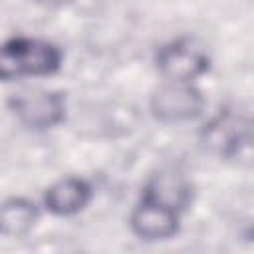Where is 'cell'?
<instances>
[{
    "mask_svg": "<svg viewBox=\"0 0 254 254\" xmlns=\"http://www.w3.org/2000/svg\"><path fill=\"white\" fill-rule=\"evenodd\" d=\"M62 62V48L44 38L12 36L0 42V81L48 77L60 71Z\"/></svg>",
    "mask_w": 254,
    "mask_h": 254,
    "instance_id": "obj_1",
    "label": "cell"
},
{
    "mask_svg": "<svg viewBox=\"0 0 254 254\" xmlns=\"http://www.w3.org/2000/svg\"><path fill=\"white\" fill-rule=\"evenodd\" d=\"M198 139L208 155L234 159L250 145V115L234 107H222L204 123Z\"/></svg>",
    "mask_w": 254,
    "mask_h": 254,
    "instance_id": "obj_2",
    "label": "cell"
},
{
    "mask_svg": "<svg viewBox=\"0 0 254 254\" xmlns=\"http://www.w3.org/2000/svg\"><path fill=\"white\" fill-rule=\"evenodd\" d=\"M155 67L167 81L192 83L210 69V58L196 40L183 36L159 46Z\"/></svg>",
    "mask_w": 254,
    "mask_h": 254,
    "instance_id": "obj_3",
    "label": "cell"
},
{
    "mask_svg": "<svg viewBox=\"0 0 254 254\" xmlns=\"http://www.w3.org/2000/svg\"><path fill=\"white\" fill-rule=\"evenodd\" d=\"M206 99L202 91L192 83L165 81L159 85L149 99L151 115L165 125L189 123L202 115Z\"/></svg>",
    "mask_w": 254,
    "mask_h": 254,
    "instance_id": "obj_4",
    "label": "cell"
},
{
    "mask_svg": "<svg viewBox=\"0 0 254 254\" xmlns=\"http://www.w3.org/2000/svg\"><path fill=\"white\" fill-rule=\"evenodd\" d=\"M10 113L32 131H48L65 119V95L62 91L18 93L6 101Z\"/></svg>",
    "mask_w": 254,
    "mask_h": 254,
    "instance_id": "obj_5",
    "label": "cell"
},
{
    "mask_svg": "<svg viewBox=\"0 0 254 254\" xmlns=\"http://www.w3.org/2000/svg\"><path fill=\"white\" fill-rule=\"evenodd\" d=\"M181 210L157 198L141 194L129 214L131 232L145 242L175 238L181 230Z\"/></svg>",
    "mask_w": 254,
    "mask_h": 254,
    "instance_id": "obj_6",
    "label": "cell"
},
{
    "mask_svg": "<svg viewBox=\"0 0 254 254\" xmlns=\"http://www.w3.org/2000/svg\"><path fill=\"white\" fill-rule=\"evenodd\" d=\"M93 196L91 185L81 177H64L44 192V206L54 216H73L81 212Z\"/></svg>",
    "mask_w": 254,
    "mask_h": 254,
    "instance_id": "obj_7",
    "label": "cell"
},
{
    "mask_svg": "<svg viewBox=\"0 0 254 254\" xmlns=\"http://www.w3.org/2000/svg\"><path fill=\"white\" fill-rule=\"evenodd\" d=\"M141 194L157 198V200L171 204V206L179 208L181 212H185L192 202V185L179 173L161 171V173L149 177V181L141 189Z\"/></svg>",
    "mask_w": 254,
    "mask_h": 254,
    "instance_id": "obj_8",
    "label": "cell"
},
{
    "mask_svg": "<svg viewBox=\"0 0 254 254\" xmlns=\"http://www.w3.org/2000/svg\"><path fill=\"white\" fill-rule=\"evenodd\" d=\"M40 220L36 202L24 196H10L0 204V236L24 238Z\"/></svg>",
    "mask_w": 254,
    "mask_h": 254,
    "instance_id": "obj_9",
    "label": "cell"
},
{
    "mask_svg": "<svg viewBox=\"0 0 254 254\" xmlns=\"http://www.w3.org/2000/svg\"><path fill=\"white\" fill-rule=\"evenodd\" d=\"M36 2H42V4H50V6H54V4H64V2H67V0H36Z\"/></svg>",
    "mask_w": 254,
    "mask_h": 254,
    "instance_id": "obj_10",
    "label": "cell"
}]
</instances>
